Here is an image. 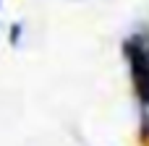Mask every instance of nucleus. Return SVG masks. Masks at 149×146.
<instances>
[{
	"instance_id": "f257e3e1",
	"label": "nucleus",
	"mask_w": 149,
	"mask_h": 146,
	"mask_svg": "<svg viewBox=\"0 0 149 146\" xmlns=\"http://www.w3.org/2000/svg\"><path fill=\"white\" fill-rule=\"evenodd\" d=\"M123 52L131 68V78H134V89L141 99V104L149 107V52H147V39L141 34H131L123 42Z\"/></svg>"
},
{
	"instance_id": "f03ea898",
	"label": "nucleus",
	"mask_w": 149,
	"mask_h": 146,
	"mask_svg": "<svg viewBox=\"0 0 149 146\" xmlns=\"http://www.w3.org/2000/svg\"><path fill=\"white\" fill-rule=\"evenodd\" d=\"M147 52H149V42H147Z\"/></svg>"
}]
</instances>
